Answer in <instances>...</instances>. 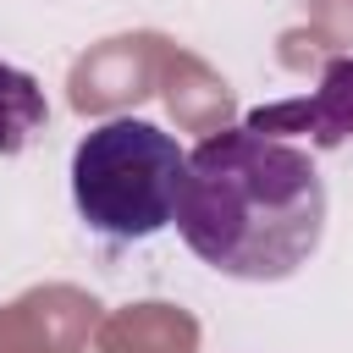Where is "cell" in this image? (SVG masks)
I'll return each mask as SVG.
<instances>
[{
  "label": "cell",
  "mask_w": 353,
  "mask_h": 353,
  "mask_svg": "<svg viewBox=\"0 0 353 353\" xmlns=\"http://www.w3.org/2000/svg\"><path fill=\"white\" fill-rule=\"evenodd\" d=\"M188 182V149L138 116L99 121L72 149V204L88 232L116 243H143L176 221Z\"/></svg>",
  "instance_id": "obj_2"
},
{
  "label": "cell",
  "mask_w": 353,
  "mask_h": 353,
  "mask_svg": "<svg viewBox=\"0 0 353 353\" xmlns=\"http://www.w3.org/2000/svg\"><path fill=\"white\" fill-rule=\"evenodd\" d=\"M243 127L287 138V143L309 138L314 149H342L353 138V55H331L325 72H320V88L276 99V105H259V110H248Z\"/></svg>",
  "instance_id": "obj_3"
},
{
  "label": "cell",
  "mask_w": 353,
  "mask_h": 353,
  "mask_svg": "<svg viewBox=\"0 0 353 353\" xmlns=\"http://www.w3.org/2000/svg\"><path fill=\"white\" fill-rule=\"evenodd\" d=\"M182 243L232 281H287L325 237V182L303 143L221 127L188 149Z\"/></svg>",
  "instance_id": "obj_1"
},
{
  "label": "cell",
  "mask_w": 353,
  "mask_h": 353,
  "mask_svg": "<svg viewBox=\"0 0 353 353\" xmlns=\"http://www.w3.org/2000/svg\"><path fill=\"white\" fill-rule=\"evenodd\" d=\"M50 127V99L33 72L0 61V154H22Z\"/></svg>",
  "instance_id": "obj_4"
}]
</instances>
